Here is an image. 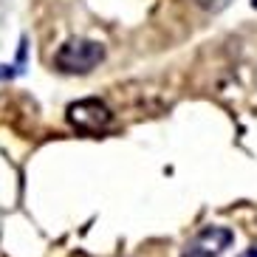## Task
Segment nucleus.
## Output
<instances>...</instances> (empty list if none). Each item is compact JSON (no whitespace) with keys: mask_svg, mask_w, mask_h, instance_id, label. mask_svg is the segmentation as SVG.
I'll list each match as a JSON object with an SVG mask.
<instances>
[{"mask_svg":"<svg viewBox=\"0 0 257 257\" xmlns=\"http://www.w3.org/2000/svg\"><path fill=\"white\" fill-rule=\"evenodd\" d=\"M105 60V48L93 43V40H68L65 46L57 51L54 65L62 74H88Z\"/></svg>","mask_w":257,"mask_h":257,"instance_id":"nucleus-1","label":"nucleus"},{"mask_svg":"<svg viewBox=\"0 0 257 257\" xmlns=\"http://www.w3.org/2000/svg\"><path fill=\"white\" fill-rule=\"evenodd\" d=\"M68 124L76 127L79 133H105L113 121V113L105 102L99 99H79L74 105H68Z\"/></svg>","mask_w":257,"mask_h":257,"instance_id":"nucleus-2","label":"nucleus"},{"mask_svg":"<svg viewBox=\"0 0 257 257\" xmlns=\"http://www.w3.org/2000/svg\"><path fill=\"white\" fill-rule=\"evenodd\" d=\"M234 240L232 229L226 226H206L204 232H198L192 240L187 243L181 257H220L229 249V243Z\"/></svg>","mask_w":257,"mask_h":257,"instance_id":"nucleus-3","label":"nucleus"},{"mask_svg":"<svg viewBox=\"0 0 257 257\" xmlns=\"http://www.w3.org/2000/svg\"><path fill=\"white\" fill-rule=\"evenodd\" d=\"M240 257H257V249H246V251H243Z\"/></svg>","mask_w":257,"mask_h":257,"instance_id":"nucleus-4","label":"nucleus"},{"mask_svg":"<svg viewBox=\"0 0 257 257\" xmlns=\"http://www.w3.org/2000/svg\"><path fill=\"white\" fill-rule=\"evenodd\" d=\"M251 6H254V9H257V0H251Z\"/></svg>","mask_w":257,"mask_h":257,"instance_id":"nucleus-5","label":"nucleus"}]
</instances>
